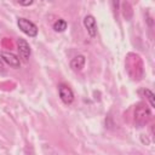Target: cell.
Instances as JSON below:
<instances>
[{
  "label": "cell",
  "instance_id": "cell-1",
  "mask_svg": "<svg viewBox=\"0 0 155 155\" xmlns=\"http://www.w3.org/2000/svg\"><path fill=\"white\" fill-rule=\"evenodd\" d=\"M150 117V110L144 104H138V107L134 110V124L137 127H143L148 122Z\"/></svg>",
  "mask_w": 155,
  "mask_h": 155
},
{
  "label": "cell",
  "instance_id": "cell-2",
  "mask_svg": "<svg viewBox=\"0 0 155 155\" xmlns=\"http://www.w3.org/2000/svg\"><path fill=\"white\" fill-rule=\"evenodd\" d=\"M17 25H18V28H19L25 35H28V36H30V38H34V36L38 35V27H36L31 21H29V19H27V18H23V17L18 18V19H17Z\"/></svg>",
  "mask_w": 155,
  "mask_h": 155
},
{
  "label": "cell",
  "instance_id": "cell-3",
  "mask_svg": "<svg viewBox=\"0 0 155 155\" xmlns=\"http://www.w3.org/2000/svg\"><path fill=\"white\" fill-rule=\"evenodd\" d=\"M58 93H59V98L62 99V102L64 104H70L74 101V93L73 90L65 85V84H59L58 85Z\"/></svg>",
  "mask_w": 155,
  "mask_h": 155
},
{
  "label": "cell",
  "instance_id": "cell-4",
  "mask_svg": "<svg viewBox=\"0 0 155 155\" xmlns=\"http://www.w3.org/2000/svg\"><path fill=\"white\" fill-rule=\"evenodd\" d=\"M17 48H18L19 57H21L24 62H27V61L29 59L30 54H31V50H30L29 44H28L24 39L19 38V39H17Z\"/></svg>",
  "mask_w": 155,
  "mask_h": 155
},
{
  "label": "cell",
  "instance_id": "cell-5",
  "mask_svg": "<svg viewBox=\"0 0 155 155\" xmlns=\"http://www.w3.org/2000/svg\"><path fill=\"white\" fill-rule=\"evenodd\" d=\"M84 27L86 28L88 35L91 38H94L97 35V22H96V18L92 16V15H87L85 16L84 18Z\"/></svg>",
  "mask_w": 155,
  "mask_h": 155
},
{
  "label": "cell",
  "instance_id": "cell-6",
  "mask_svg": "<svg viewBox=\"0 0 155 155\" xmlns=\"http://www.w3.org/2000/svg\"><path fill=\"white\" fill-rule=\"evenodd\" d=\"M0 54H1V59H2L5 63H7L10 67H12V68H15V69H17V68L21 67V61H19V58H18L15 53L2 51Z\"/></svg>",
  "mask_w": 155,
  "mask_h": 155
},
{
  "label": "cell",
  "instance_id": "cell-7",
  "mask_svg": "<svg viewBox=\"0 0 155 155\" xmlns=\"http://www.w3.org/2000/svg\"><path fill=\"white\" fill-rule=\"evenodd\" d=\"M85 63H86L85 56L78 54V56H75V57L70 61V68H71L74 71H80V70H82V68L85 67Z\"/></svg>",
  "mask_w": 155,
  "mask_h": 155
},
{
  "label": "cell",
  "instance_id": "cell-8",
  "mask_svg": "<svg viewBox=\"0 0 155 155\" xmlns=\"http://www.w3.org/2000/svg\"><path fill=\"white\" fill-rule=\"evenodd\" d=\"M67 25H68L67 21H65V19L59 18V19H57V21L53 23V29H54V31L62 33V31H64V30L67 29Z\"/></svg>",
  "mask_w": 155,
  "mask_h": 155
},
{
  "label": "cell",
  "instance_id": "cell-9",
  "mask_svg": "<svg viewBox=\"0 0 155 155\" xmlns=\"http://www.w3.org/2000/svg\"><path fill=\"white\" fill-rule=\"evenodd\" d=\"M143 92H144L145 97L148 98V101H149V103H150V107H151V108H154V107H155V102H154V93H153L150 90H148V88H145Z\"/></svg>",
  "mask_w": 155,
  "mask_h": 155
},
{
  "label": "cell",
  "instance_id": "cell-10",
  "mask_svg": "<svg viewBox=\"0 0 155 155\" xmlns=\"http://www.w3.org/2000/svg\"><path fill=\"white\" fill-rule=\"evenodd\" d=\"M33 2H34L33 0H30V1H18V4L22 5V6H29V5H31Z\"/></svg>",
  "mask_w": 155,
  "mask_h": 155
},
{
  "label": "cell",
  "instance_id": "cell-11",
  "mask_svg": "<svg viewBox=\"0 0 155 155\" xmlns=\"http://www.w3.org/2000/svg\"><path fill=\"white\" fill-rule=\"evenodd\" d=\"M5 71V62L0 58V73H4Z\"/></svg>",
  "mask_w": 155,
  "mask_h": 155
}]
</instances>
